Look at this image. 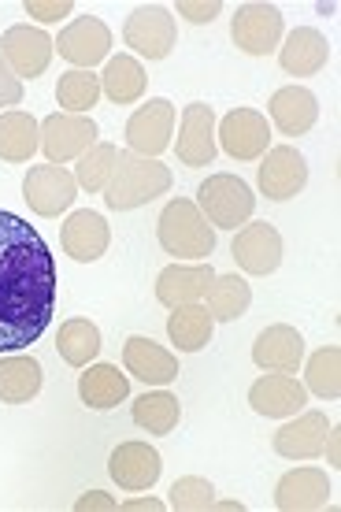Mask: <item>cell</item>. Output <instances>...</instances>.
Masks as SVG:
<instances>
[{
  "mask_svg": "<svg viewBox=\"0 0 341 512\" xmlns=\"http://www.w3.org/2000/svg\"><path fill=\"white\" fill-rule=\"evenodd\" d=\"M56 260L26 219L0 208V353H19L56 316Z\"/></svg>",
  "mask_w": 341,
  "mask_h": 512,
  "instance_id": "1",
  "label": "cell"
},
{
  "mask_svg": "<svg viewBox=\"0 0 341 512\" xmlns=\"http://www.w3.org/2000/svg\"><path fill=\"white\" fill-rule=\"evenodd\" d=\"M167 190H171V167L127 149V153L115 156V171L104 186V205L112 212H130V208H141L156 197H164Z\"/></svg>",
  "mask_w": 341,
  "mask_h": 512,
  "instance_id": "2",
  "label": "cell"
},
{
  "mask_svg": "<svg viewBox=\"0 0 341 512\" xmlns=\"http://www.w3.org/2000/svg\"><path fill=\"white\" fill-rule=\"evenodd\" d=\"M160 245L171 256H186V260H204L215 249V227L204 219V212L197 208V201L190 197H178L160 212L156 223Z\"/></svg>",
  "mask_w": 341,
  "mask_h": 512,
  "instance_id": "3",
  "label": "cell"
},
{
  "mask_svg": "<svg viewBox=\"0 0 341 512\" xmlns=\"http://www.w3.org/2000/svg\"><path fill=\"white\" fill-rule=\"evenodd\" d=\"M197 208L204 212V219L212 227H227V231H238L249 223L256 208V197L249 190V182H241L238 175H212V179L201 182L197 190Z\"/></svg>",
  "mask_w": 341,
  "mask_h": 512,
  "instance_id": "4",
  "label": "cell"
},
{
  "mask_svg": "<svg viewBox=\"0 0 341 512\" xmlns=\"http://www.w3.org/2000/svg\"><path fill=\"white\" fill-rule=\"evenodd\" d=\"M123 41L145 60H167L178 41V26L167 8L145 4L138 12H130L127 26H123Z\"/></svg>",
  "mask_w": 341,
  "mask_h": 512,
  "instance_id": "5",
  "label": "cell"
},
{
  "mask_svg": "<svg viewBox=\"0 0 341 512\" xmlns=\"http://www.w3.org/2000/svg\"><path fill=\"white\" fill-rule=\"evenodd\" d=\"M230 38L245 56H267L278 49L282 41V12L275 4H241L234 19H230Z\"/></svg>",
  "mask_w": 341,
  "mask_h": 512,
  "instance_id": "6",
  "label": "cell"
},
{
  "mask_svg": "<svg viewBox=\"0 0 341 512\" xmlns=\"http://www.w3.org/2000/svg\"><path fill=\"white\" fill-rule=\"evenodd\" d=\"M78 197V182L75 175L60 164H41V167H30L23 179V201L38 216H60L67 208L75 205Z\"/></svg>",
  "mask_w": 341,
  "mask_h": 512,
  "instance_id": "7",
  "label": "cell"
},
{
  "mask_svg": "<svg viewBox=\"0 0 341 512\" xmlns=\"http://www.w3.org/2000/svg\"><path fill=\"white\" fill-rule=\"evenodd\" d=\"M93 141H97V123L89 116L56 112V116H49L41 123V149L49 156V164L64 167L67 160H78Z\"/></svg>",
  "mask_w": 341,
  "mask_h": 512,
  "instance_id": "8",
  "label": "cell"
},
{
  "mask_svg": "<svg viewBox=\"0 0 341 512\" xmlns=\"http://www.w3.org/2000/svg\"><path fill=\"white\" fill-rule=\"evenodd\" d=\"M171 130H175V104L164 101V97L141 104L138 112L130 116V123H127L130 153L152 156V160H156V156L171 145Z\"/></svg>",
  "mask_w": 341,
  "mask_h": 512,
  "instance_id": "9",
  "label": "cell"
},
{
  "mask_svg": "<svg viewBox=\"0 0 341 512\" xmlns=\"http://www.w3.org/2000/svg\"><path fill=\"white\" fill-rule=\"evenodd\" d=\"M52 52V38L41 30V26H12L4 38H0V56L8 60V67L15 71V78H38L45 67H49Z\"/></svg>",
  "mask_w": 341,
  "mask_h": 512,
  "instance_id": "10",
  "label": "cell"
},
{
  "mask_svg": "<svg viewBox=\"0 0 341 512\" xmlns=\"http://www.w3.org/2000/svg\"><path fill=\"white\" fill-rule=\"evenodd\" d=\"M52 45H56L60 56L71 60L75 67L93 71V64H101L104 56H108V49H112V30H108L101 19L86 15V19L67 23L64 30H60V38L52 41Z\"/></svg>",
  "mask_w": 341,
  "mask_h": 512,
  "instance_id": "11",
  "label": "cell"
},
{
  "mask_svg": "<svg viewBox=\"0 0 341 512\" xmlns=\"http://www.w3.org/2000/svg\"><path fill=\"white\" fill-rule=\"evenodd\" d=\"M230 253H234L241 271H249V275H271L282 264V234L271 223H245L234 234Z\"/></svg>",
  "mask_w": 341,
  "mask_h": 512,
  "instance_id": "12",
  "label": "cell"
},
{
  "mask_svg": "<svg viewBox=\"0 0 341 512\" xmlns=\"http://www.w3.org/2000/svg\"><path fill=\"white\" fill-rule=\"evenodd\" d=\"M267 141H271V127H267V119L256 108H234L219 123V145L234 160H256V156H264Z\"/></svg>",
  "mask_w": 341,
  "mask_h": 512,
  "instance_id": "13",
  "label": "cell"
},
{
  "mask_svg": "<svg viewBox=\"0 0 341 512\" xmlns=\"http://www.w3.org/2000/svg\"><path fill=\"white\" fill-rule=\"evenodd\" d=\"M308 182V164L293 145H275L267 149L264 164H260V190L271 201H290L304 190Z\"/></svg>",
  "mask_w": 341,
  "mask_h": 512,
  "instance_id": "14",
  "label": "cell"
},
{
  "mask_svg": "<svg viewBox=\"0 0 341 512\" xmlns=\"http://www.w3.org/2000/svg\"><path fill=\"white\" fill-rule=\"evenodd\" d=\"M215 112L208 104L193 101L182 112V127H178L175 153L186 167H208L215 160Z\"/></svg>",
  "mask_w": 341,
  "mask_h": 512,
  "instance_id": "15",
  "label": "cell"
},
{
  "mask_svg": "<svg viewBox=\"0 0 341 512\" xmlns=\"http://www.w3.org/2000/svg\"><path fill=\"white\" fill-rule=\"evenodd\" d=\"M330 423L323 412H297L286 427L275 431V453L286 461H312L327 446Z\"/></svg>",
  "mask_w": 341,
  "mask_h": 512,
  "instance_id": "16",
  "label": "cell"
},
{
  "mask_svg": "<svg viewBox=\"0 0 341 512\" xmlns=\"http://www.w3.org/2000/svg\"><path fill=\"white\" fill-rule=\"evenodd\" d=\"M108 472H112V479L123 490L138 494V490H149L160 479L164 464H160V453L149 442H123V446H115Z\"/></svg>",
  "mask_w": 341,
  "mask_h": 512,
  "instance_id": "17",
  "label": "cell"
},
{
  "mask_svg": "<svg viewBox=\"0 0 341 512\" xmlns=\"http://www.w3.org/2000/svg\"><path fill=\"white\" fill-rule=\"evenodd\" d=\"M275 505L282 512H316L330 505V483L327 472L319 468H293L278 479Z\"/></svg>",
  "mask_w": 341,
  "mask_h": 512,
  "instance_id": "18",
  "label": "cell"
},
{
  "mask_svg": "<svg viewBox=\"0 0 341 512\" xmlns=\"http://www.w3.org/2000/svg\"><path fill=\"white\" fill-rule=\"evenodd\" d=\"M253 360L264 372L293 375L304 360V338L293 331L290 323H275V327H267V331L256 334Z\"/></svg>",
  "mask_w": 341,
  "mask_h": 512,
  "instance_id": "19",
  "label": "cell"
},
{
  "mask_svg": "<svg viewBox=\"0 0 341 512\" xmlns=\"http://www.w3.org/2000/svg\"><path fill=\"white\" fill-rule=\"evenodd\" d=\"M212 282H215V271L204 260H197V264H171L156 279V301L167 308L193 305V301H201L208 294Z\"/></svg>",
  "mask_w": 341,
  "mask_h": 512,
  "instance_id": "20",
  "label": "cell"
},
{
  "mask_svg": "<svg viewBox=\"0 0 341 512\" xmlns=\"http://www.w3.org/2000/svg\"><path fill=\"white\" fill-rule=\"evenodd\" d=\"M249 405H253L260 416H271V420H282V416H297V412L308 405V390H304L293 375H264L249 386Z\"/></svg>",
  "mask_w": 341,
  "mask_h": 512,
  "instance_id": "21",
  "label": "cell"
},
{
  "mask_svg": "<svg viewBox=\"0 0 341 512\" xmlns=\"http://www.w3.org/2000/svg\"><path fill=\"white\" fill-rule=\"evenodd\" d=\"M123 364L134 379L149 386H167L178 379V357L171 349L156 346L152 338H127L123 346Z\"/></svg>",
  "mask_w": 341,
  "mask_h": 512,
  "instance_id": "22",
  "label": "cell"
},
{
  "mask_svg": "<svg viewBox=\"0 0 341 512\" xmlns=\"http://www.w3.org/2000/svg\"><path fill=\"white\" fill-rule=\"evenodd\" d=\"M108 242H112V231H108V223H104L101 212H75V216H67L64 223V253L75 256L78 264H93V260H101L108 253Z\"/></svg>",
  "mask_w": 341,
  "mask_h": 512,
  "instance_id": "23",
  "label": "cell"
},
{
  "mask_svg": "<svg viewBox=\"0 0 341 512\" xmlns=\"http://www.w3.org/2000/svg\"><path fill=\"white\" fill-rule=\"evenodd\" d=\"M271 119H275V127L286 134V138H301L308 130L316 127L319 119V101L312 90H304V86H282V90L271 97Z\"/></svg>",
  "mask_w": 341,
  "mask_h": 512,
  "instance_id": "24",
  "label": "cell"
},
{
  "mask_svg": "<svg viewBox=\"0 0 341 512\" xmlns=\"http://www.w3.org/2000/svg\"><path fill=\"white\" fill-rule=\"evenodd\" d=\"M330 60V45L327 38L319 34V30H312V26H297L290 38H286V45L278 49V64H282V71L286 75H316V71H323Z\"/></svg>",
  "mask_w": 341,
  "mask_h": 512,
  "instance_id": "25",
  "label": "cell"
},
{
  "mask_svg": "<svg viewBox=\"0 0 341 512\" xmlns=\"http://www.w3.org/2000/svg\"><path fill=\"white\" fill-rule=\"evenodd\" d=\"M78 397H82V405H89V409L108 412L119 401H127L130 383L115 364H89L86 372L78 375Z\"/></svg>",
  "mask_w": 341,
  "mask_h": 512,
  "instance_id": "26",
  "label": "cell"
},
{
  "mask_svg": "<svg viewBox=\"0 0 341 512\" xmlns=\"http://www.w3.org/2000/svg\"><path fill=\"white\" fill-rule=\"evenodd\" d=\"M41 390V364L34 357L12 353L0 360V401L4 405H26Z\"/></svg>",
  "mask_w": 341,
  "mask_h": 512,
  "instance_id": "27",
  "label": "cell"
},
{
  "mask_svg": "<svg viewBox=\"0 0 341 512\" xmlns=\"http://www.w3.org/2000/svg\"><path fill=\"white\" fill-rule=\"evenodd\" d=\"M212 327L215 320L208 316L204 305H178L171 308V320H167V334L182 353H201L208 342H212Z\"/></svg>",
  "mask_w": 341,
  "mask_h": 512,
  "instance_id": "28",
  "label": "cell"
},
{
  "mask_svg": "<svg viewBox=\"0 0 341 512\" xmlns=\"http://www.w3.org/2000/svg\"><path fill=\"white\" fill-rule=\"evenodd\" d=\"M41 145V127L34 116L26 112H4L0 116V160L8 164H26L30 156L38 153Z\"/></svg>",
  "mask_w": 341,
  "mask_h": 512,
  "instance_id": "29",
  "label": "cell"
},
{
  "mask_svg": "<svg viewBox=\"0 0 341 512\" xmlns=\"http://www.w3.org/2000/svg\"><path fill=\"white\" fill-rule=\"evenodd\" d=\"M208 316L219 323L241 320L249 305H253V290L241 275H215V282L208 286Z\"/></svg>",
  "mask_w": 341,
  "mask_h": 512,
  "instance_id": "30",
  "label": "cell"
},
{
  "mask_svg": "<svg viewBox=\"0 0 341 512\" xmlns=\"http://www.w3.org/2000/svg\"><path fill=\"white\" fill-rule=\"evenodd\" d=\"M101 90L115 104H134L145 93V67L134 56H112L101 75Z\"/></svg>",
  "mask_w": 341,
  "mask_h": 512,
  "instance_id": "31",
  "label": "cell"
},
{
  "mask_svg": "<svg viewBox=\"0 0 341 512\" xmlns=\"http://www.w3.org/2000/svg\"><path fill=\"white\" fill-rule=\"evenodd\" d=\"M182 420V405H178L175 394L167 390H156V394H141L134 401V423L145 427L149 435H171Z\"/></svg>",
  "mask_w": 341,
  "mask_h": 512,
  "instance_id": "32",
  "label": "cell"
},
{
  "mask_svg": "<svg viewBox=\"0 0 341 512\" xmlns=\"http://www.w3.org/2000/svg\"><path fill=\"white\" fill-rule=\"evenodd\" d=\"M56 349H60V357H64L71 368H86L89 360L101 353V331H97V323L67 320L64 327H60Z\"/></svg>",
  "mask_w": 341,
  "mask_h": 512,
  "instance_id": "33",
  "label": "cell"
},
{
  "mask_svg": "<svg viewBox=\"0 0 341 512\" xmlns=\"http://www.w3.org/2000/svg\"><path fill=\"white\" fill-rule=\"evenodd\" d=\"M56 101H60V108L75 112V116H89V108L101 101V75L82 71V67L64 71L60 86H56Z\"/></svg>",
  "mask_w": 341,
  "mask_h": 512,
  "instance_id": "34",
  "label": "cell"
},
{
  "mask_svg": "<svg viewBox=\"0 0 341 512\" xmlns=\"http://www.w3.org/2000/svg\"><path fill=\"white\" fill-rule=\"evenodd\" d=\"M115 156H119L115 145H108V141H93L86 153L78 156V167H75L78 190L104 193V186H108V179H112V171H115Z\"/></svg>",
  "mask_w": 341,
  "mask_h": 512,
  "instance_id": "35",
  "label": "cell"
},
{
  "mask_svg": "<svg viewBox=\"0 0 341 512\" xmlns=\"http://www.w3.org/2000/svg\"><path fill=\"white\" fill-rule=\"evenodd\" d=\"M308 390L319 394L323 401H338L341 394V349L338 346H323L316 357L308 360Z\"/></svg>",
  "mask_w": 341,
  "mask_h": 512,
  "instance_id": "36",
  "label": "cell"
},
{
  "mask_svg": "<svg viewBox=\"0 0 341 512\" xmlns=\"http://www.w3.org/2000/svg\"><path fill=\"white\" fill-rule=\"evenodd\" d=\"M167 505L175 512H204L215 505V490L204 475H182V479H175Z\"/></svg>",
  "mask_w": 341,
  "mask_h": 512,
  "instance_id": "37",
  "label": "cell"
},
{
  "mask_svg": "<svg viewBox=\"0 0 341 512\" xmlns=\"http://www.w3.org/2000/svg\"><path fill=\"white\" fill-rule=\"evenodd\" d=\"M26 15L41 23H60L71 15V0H26Z\"/></svg>",
  "mask_w": 341,
  "mask_h": 512,
  "instance_id": "38",
  "label": "cell"
},
{
  "mask_svg": "<svg viewBox=\"0 0 341 512\" xmlns=\"http://www.w3.org/2000/svg\"><path fill=\"white\" fill-rule=\"evenodd\" d=\"M219 12H223L219 0H178V15L190 23H212Z\"/></svg>",
  "mask_w": 341,
  "mask_h": 512,
  "instance_id": "39",
  "label": "cell"
},
{
  "mask_svg": "<svg viewBox=\"0 0 341 512\" xmlns=\"http://www.w3.org/2000/svg\"><path fill=\"white\" fill-rule=\"evenodd\" d=\"M23 101V82L15 78V71L8 67V60L0 56V108H15Z\"/></svg>",
  "mask_w": 341,
  "mask_h": 512,
  "instance_id": "40",
  "label": "cell"
},
{
  "mask_svg": "<svg viewBox=\"0 0 341 512\" xmlns=\"http://www.w3.org/2000/svg\"><path fill=\"white\" fill-rule=\"evenodd\" d=\"M78 512H115L119 505H115V498H108L104 490H89V494H82V498L75 501Z\"/></svg>",
  "mask_w": 341,
  "mask_h": 512,
  "instance_id": "41",
  "label": "cell"
},
{
  "mask_svg": "<svg viewBox=\"0 0 341 512\" xmlns=\"http://www.w3.org/2000/svg\"><path fill=\"white\" fill-rule=\"evenodd\" d=\"M167 505L160 498H134V501H123V512H164Z\"/></svg>",
  "mask_w": 341,
  "mask_h": 512,
  "instance_id": "42",
  "label": "cell"
}]
</instances>
